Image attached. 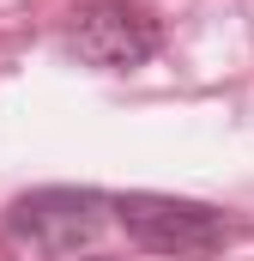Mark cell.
Returning <instances> with one entry per match:
<instances>
[{"mask_svg": "<svg viewBox=\"0 0 254 261\" xmlns=\"http://www.w3.org/2000/svg\"><path fill=\"white\" fill-rule=\"evenodd\" d=\"M127 225V237L139 249H157V255H200V249H218L224 243V213L206 206V200H182V195H121L109 206Z\"/></svg>", "mask_w": 254, "mask_h": 261, "instance_id": "1", "label": "cell"}, {"mask_svg": "<svg viewBox=\"0 0 254 261\" xmlns=\"http://www.w3.org/2000/svg\"><path fill=\"white\" fill-rule=\"evenodd\" d=\"M103 213H109V200L97 195V189H37V195L12 200L6 225H12V237L30 243V249L73 255L79 243H91V237L103 231Z\"/></svg>", "mask_w": 254, "mask_h": 261, "instance_id": "2", "label": "cell"}, {"mask_svg": "<svg viewBox=\"0 0 254 261\" xmlns=\"http://www.w3.org/2000/svg\"><path fill=\"white\" fill-rule=\"evenodd\" d=\"M67 43H73L79 61L103 67V73H127V67L157 55V24L139 6H127V0H97V6H85L73 18V37Z\"/></svg>", "mask_w": 254, "mask_h": 261, "instance_id": "3", "label": "cell"}]
</instances>
